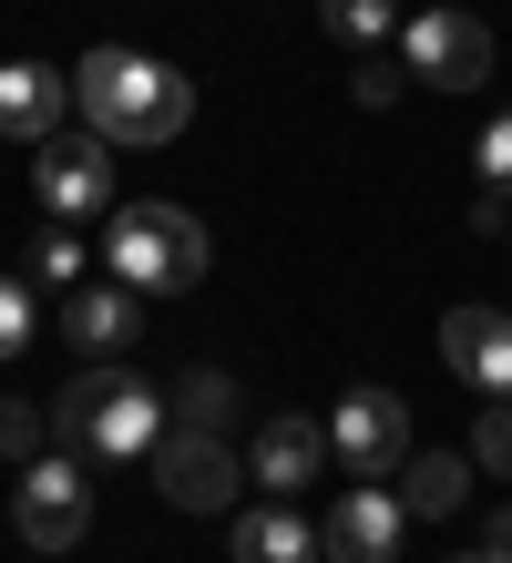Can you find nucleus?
Here are the masks:
<instances>
[{
	"label": "nucleus",
	"mask_w": 512,
	"mask_h": 563,
	"mask_svg": "<svg viewBox=\"0 0 512 563\" xmlns=\"http://www.w3.org/2000/svg\"><path fill=\"white\" fill-rule=\"evenodd\" d=\"M164 410H175V400L144 389L123 358H92V369H73V379L52 389V441L83 451V461H154Z\"/></svg>",
	"instance_id": "2"
},
{
	"label": "nucleus",
	"mask_w": 512,
	"mask_h": 563,
	"mask_svg": "<svg viewBox=\"0 0 512 563\" xmlns=\"http://www.w3.org/2000/svg\"><path fill=\"white\" fill-rule=\"evenodd\" d=\"M31 328H42L31 287H21V277H0V358H21V349H31Z\"/></svg>",
	"instance_id": "20"
},
{
	"label": "nucleus",
	"mask_w": 512,
	"mask_h": 563,
	"mask_svg": "<svg viewBox=\"0 0 512 563\" xmlns=\"http://www.w3.org/2000/svg\"><path fill=\"white\" fill-rule=\"evenodd\" d=\"M73 113V73L52 62H0V144H52Z\"/></svg>",
	"instance_id": "11"
},
{
	"label": "nucleus",
	"mask_w": 512,
	"mask_h": 563,
	"mask_svg": "<svg viewBox=\"0 0 512 563\" xmlns=\"http://www.w3.org/2000/svg\"><path fill=\"white\" fill-rule=\"evenodd\" d=\"M400 533H410V503L390 482H359V492H338V512L318 522V553L328 563H400Z\"/></svg>",
	"instance_id": "9"
},
{
	"label": "nucleus",
	"mask_w": 512,
	"mask_h": 563,
	"mask_svg": "<svg viewBox=\"0 0 512 563\" xmlns=\"http://www.w3.org/2000/svg\"><path fill=\"white\" fill-rule=\"evenodd\" d=\"M440 369L471 400H512V318L502 308H451L440 318Z\"/></svg>",
	"instance_id": "10"
},
{
	"label": "nucleus",
	"mask_w": 512,
	"mask_h": 563,
	"mask_svg": "<svg viewBox=\"0 0 512 563\" xmlns=\"http://www.w3.org/2000/svg\"><path fill=\"white\" fill-rule=\"evenodd\" d=\"M154 492H164L175 512H226L236 492H247V461H236L205 420H175V430L154 441Z\"/></svg>",
	"instance_id": "7"
},
{
	"label": "nucleus",
	"mask_w": 512,
	"mask_h": 563,
	"mask_svg": "<svg viewBox=\"0 0 512 563\" xmlns=\"http://www.w3.org/2000/svg\"><path fill=\"white\" fill-rule=\"evenodd\" d=\"M318 21L338 31V42H359V52H380L390 31H400V0H318Z\"/></svg>",
	"instance_id": "16"
},
{
	"label": "nucleus",
	"mask_w": 512,
	"mask_h": 563,
	"mask_svg": "<svg viewBox=\"0 0 512 563\" xmlns=\"http://www.w3.org/2000/svg\"><path fill=\"white\" fill-rule=\"evenodd\" d=\"M102 267H113L123 287H144V297H185V287H205L216 246H205V225L185 206H113V225H102Z\"/></svg>",
	"instance_id": "3"
},
{
	"label": "nucleus",
	"mask_w": 512,
	"mask_h": 563,
	"mask_svg": "<svg viewBox=\"0 0 512 563\" xmlns=\"http://www.w3.org/2000/svg\"><path fill=\"white\" fill-rule=\"evenodd\" d=\"M349 92H359V103H400V92H410V62H380V52H369Z\"/></svg>",
	"instance_id": "22"
},
{
	"label": "nucleus",
	"mask_w": 512,
	"mask_h": 563,
	"mask_svg": "<svg viewBox=\"0 0 512 563\" xmlns=\"http://www.w3.org/2000/svg\"><path fill=\"white\" fill-rule=\"evenodd\" d=\"M144 287H123V277H102V287H62V339L92 349V358H123L133 339H144V308H133Z\"/></svg>",
	"instance_id": "13"
},
{
	"label": "nucleus",
	"mask_w": 512,
	"mask_h": 563,
	"mask_svg": "<svg viewBox=\"0 0 512 563\" xmlns=\"http://www.w3.org/2000/svg\"><path fill=\"white\" fill-rule=\"evenodd\" d=\"M73 113L92 123L102 144H175L195 123V82L175 73V62H154V52L102 42V52H83V73H73Z\"/></svg>",
	"instance_id": "1"
},
{
	"label": "nucleus",
	"mask_w": 512,
	"mask_h": 563,
	"mask_svg": "<svg viewBox=\"0 0 512 563\" xmlns=\"http://www.w3.org/2000/svg\"><path fill=\"white\" fill-rule=\"evenodd\" d=\"M328 441L349 461L359 482H400L410 472V400L400 389H349V400L328 410Z\"/></svg>",
	"instance_id": "8"
},
{
	"label": "nucleus",
	"mask_w": 512,
	"mask_h": 563,
	"mask_svg": "<svg viewBox=\"0 0 512 563\" xmlns=\"http://www.w3.org/2000/svg\"><path fill=\"white\" fill-rule=\"evenodd\" d=\"M400 62H410V82H431V92H482L492 82V21H471V11H421L400 31Z\"/></svg>",
	"instance_id": "6"
},
{
	"label": "nucleus",
	"mask_w": 512,
	"mask_h": 563,
	"mask_svg": "<svg viewBox=\"0 0 512 563\" xmlns=\"http://www.w3.org/2000/svg\"><path fill=\"white\" fill-rule=\"evenodd\" d=\"M42 441H52L42 400H0V461H42Z\"/></svg>",
	"instance_id": "18"
},
{
	"label": "nucleus",
	"mask_w": 512,
	"mask_h": 563,
	"mask_svg": "<svg viewBox=\"0 0 512 563\" xmlns=\"http://www.w3.org/2000/svg\"><path fill=\"white\" fill-rule=\"evenodd\" d=\"M83 236H73V225H52V236H42V287H83Z\"/></svg>",
	"instance_id": "21"
},
{
	"label": "nucleus",
	"mask_w": 512,
	"mask_h": 563,
	"mask_svg": "<svg viewBox=\"0 0 512 563\" xmlns=\"http://www.w3.org/2000/svg\"><path fill=\"white\" fill-rule=\"evenodd\" d=\"M471 482H482V461H471V451H410L400 503H410V522H451L471 503Z\"/></svg>",
	"instance_id": "14"
},
{
	"label": "nucleus",
	"mask_w": 512,
	"mask_h": 563,
	"mask_svg": "<svg viewBox=\"0 0 512 563\" xmlns=\"http://www.w3.org/2000/svg\"><path fill=\"white\" fill-rule=\"evenodd\" d=\"M113 154H123V144H102L92 123H83V134L31 144V195H42V216H52V225L113 216Z\"/></svg>",
	"instance_id": "5"
},
{
	"label": "nucleus",
	"mask_w": 512,
	"mask_h": 563,
	"mask_svg": "<svg viewBox=\"0 0 512 563\" xmlns=\"http://www.w3.org/2000/svg\"><path fill=\"white\" fill-rule=\"evenodd\" d=\"M471 461H482L492 482H512V400H482V410H471Z\"/></svg>",
	"instance_id": "17"
},
{
	"label": "nucleus",
	"mask_w": 512,
	"mask_h": 563,
	"mask_svg": "<svg viewBox=\"0 0 512 563\" xmlns=\"http://www.w3.org/2000/svg\"><path fill=\"white\" fill-rule=\"evenodd\" d=\"M482 543H502V553H512V503H492V512H482Z\"/></svg>",
	"instance_id": "23"
},
{
	"label": "nucleus",
	"mask_w": 512,
	"mask_h": 563,
	"mask_svg": "<svg viewBox=\"0 0 512 563\" xmlns=\"http://www.w3.org/2000/svg\"><path fill=\"white\" fill-rule=\"evenodd\" d=\"M11 533L31 553H73L92 533V492H83V451H42L21 461V492H11Z\"/></svg>",
	"instance_id": "4"
},
{
	"label": "nucleus",
	"mask_w": 512,
	"mask_h": 563,
	"mask_svg": "<svg viewBox=\"0 0 512 563\" xmlns=\"http://www.w3.org/2000/svg\"><path fill=\"white\" fill-rule=\"evenodd\" d=\"M328 420H297V410H277V420H266L257 430V451H247V472H257V492H277V503H287V492H307V482H318L328 472Z\"/></svg>",
	"instance_id": "12"
},
{
	"label": "nucleus",
	"mask_w": 512,
	"mask_h": 563,
	"mask_svg": "<svg viewBox=\"0 0 512 563\" xmlns=\"http://www.w3.org/2000/svg\"><path fill=\"white\" fill-rule=\"evenodd\" d=\"M175 410H185V420H205V430H216V420L236 410V379H226V369H185V379H175Z\"/></svg>",
	"instance_id": "19"
},
{
	"label": "nucleus",
	"mask_w": 512,
	"mask_h": 563,
	"mask_svg": "<svg viewBox=\"0 0 512 563\" xmlns=\"http://www.w3.org/2000/svg\"><path fill=\"white\" fill-rule=\"evenodd\" d=\"M236 563H328V553L297 503H257V512H236Z\"/></svg>",
	"instance_id": "15"
},
{
	"label": "nucleus",
	"mask_w": 512,
	"mask_h": 563,
	"mask_svg": "<svg viewBox=\"0 0 512 563\" xmlns=\"http://www.w3.org/2000/svg\"><path fill=\"white\" fill-rule=\"evenodd\" d=\"M451 563H512V553H502V543H482V553H451Z\"/></svg>",
	"instance_id": "24"
}]
</instances>
